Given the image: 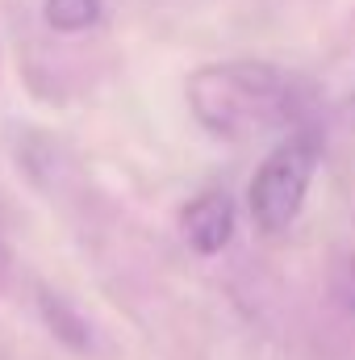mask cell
Segmentation results:
<instances>
[{
	"mask_svg": "<svg viewBox=\"0 0 355 360\" xmlns=\"http://www.w3.org/2000/svg\"><path fill=\"white\" fill-rule=\"evenodd\" d=\"M188 105L196 122L217 139H255L267 130H284L301 117L297 80L272 63H209L192 72Z\"/></svg>",
	"mask_w": 355,
	"mask_h": 360,
	"instance_id": "obj_1",
	"label": "cell"
},
{
	"mask_svg": "<svg viewBox=\"0 0 355 360\" xmlns=\"http://www.w3.org/2000/svg\"><path fill=\"white\" fill-rule=\"evenodd\" d=\"M318 155H322L318 134L301 130L288 143H280L260 164L247 201H251V218L264 235H280L297 222V214L305 205V193H309V180L318 172Z\"/></svg>",
	"mask_w": 355,
	"mask_h": 360,
	"instance_id": "obj_2",
	"label": "cell"
},
{
	"mask_svg": "<svg viewBox=\"0 0 355 360\" xmlns=\"http://www.w3.org/2000/svg\"><path fill=\"white\" fill-rule=\"evenodd\" d=\"M180 231H184V239L201 256L222 252L234 239V201L226 193H201V197H192L184 205V214H180Z\"/></svg>",
	"mask_w": 355,
	"mask_h": 360,
	"instance_id": "obj_3",
	"label": "cell"
},
{
	"mask_svg": "<svg viewBox=\"0 0 355 360\" xmlns=\"http://www.w3.org/2000/svg\"><path fill=\"white\" fill-rule=\"evenodd\" d=\"M42 314H46V323L55 327V335L59 340H67L72 348H88V327H84V319L80 314H72L67 310V302L63 297H55V293H42Z\"/></svg>",
	"mask_w": 355,
	"mask_h": 360,
	"instance_id": "obj_4",
	"label": "cell"
},
{
	"mask_svg": "<svg viewBox=\"0 0 355 360\" xmlns=\"http://www.w3.org/2000/svg\"><path fill=\"white\" fill-rule=\"evenodd\" d=\"M100 17V0H46V21L63 34H80Z\"/></svg>",
	"mask_w": 355,
	"mask_h": 360,
	"instance_id": "obj_5",
	"label": "cell"
},
{
	"mask_svg": "<svg viewBox=\"0 0 355 360\" xmlns=\"http://www.w3.org/2000/svg\"><path fill=\"white\" fill-rule=\"evenodd\" d=\"M335 293H339V302L355 314V256L339 264V272H335Z\"/></svg>",
	"mask_w": 355,
	"mask_h": 360,
	"instance_id": "obj_6",
	"label": "cell"
},
{
	"mask_svg": "<svg viewBox=\"0 0 355 360\" xmlns=\"http://www.w3.org/2000/svg\"><path fill=\"white\" fill-rule=\"evenodd\" d=\"M347 117L355 122V92H351V101H347Z\"/></svg>",
	"mask_w": 355,
	"mask_h": 360,
	"instance_id": "obj_7",
	"label": "cell"
},
{
	"mask_svg": "<svg viewBox=\"0 0 355 360\" xmlns=\"http://www.w3.org/2000/svg\"><path fill=\"white\" fill-rule=\"evenodd\" d=\"M0 360H8V352H4V344H0Z\"/></svg>",
	"mask_w": 355,
	"mask_h": 360,
	"instance_id": "obj_8",
	"label": "cell"
}]
</instances>
